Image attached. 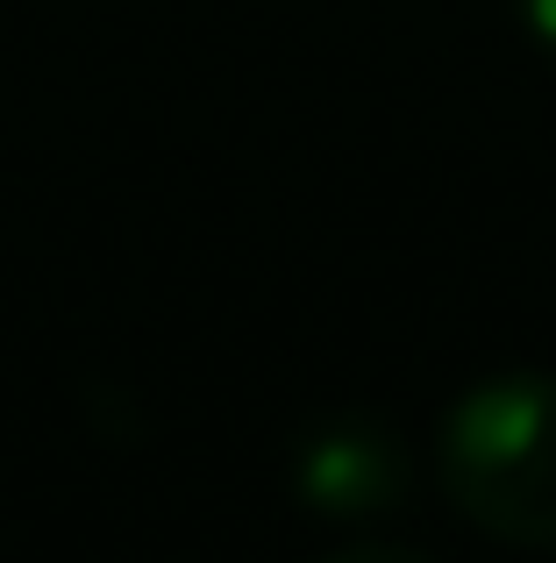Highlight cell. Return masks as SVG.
Masks as SVG:
<instances>
[{
    "mask_svg": "<svg viewBox=\"0 0 556 563\" xmlns=\"http://www.w3.org/2000/svg\"><path fill=\"white\" fill-rule=\"evenodd\" d=\"M443 485L471 528L514 550H556V378H478L443 413Z\"/></svg>",
    "mask_w": 556,
    "mask_h": 563,
    "instance_id": "1",
    "label": "cell"
},
{
    "mask_svg": "<svg viewBox=\"0 0 556 563\" xmlns=\"http://www.w3.org/2000/svg\"><path fill=\"white\" fill-rule=\"evenodd\" d=\"M407 485H414V464H407L400 435L371 413H335V421L307 428L300 450H292V493L314 514H335V521L400 507Z\"/></svg>",
    "mask_w": 556,
    "mask_h": 563,
    "instance_id": "2",
    "label": "cell"
},
{
    "mask_svg": "<svg viewBox=\"0 0 556 563\" xmlns=\"http://www.w3.org/2000/svg\"><path fill=\"white\" fill-rule=\"evenodd\" d=\"M321 563H429L421 550H400V542H349V550L321 556Z\"/></svg>",
    "mask_w": 556,
    "mask_h": 563,
    "instance_id": "3",
    "label": "cell"
},
{
    "mask_svg": "<svg viewBox=\"0 0 556 563\" xmlns=\"http://www.w3.org/2000/svg\"><path fill=\"white\" fill-rule=\"evenodd\" d=\"M521 22H529V36L556 57V0H521Z\"/></svg>",
    "mask_w": 556,
    "mask_h": 563,
    "instance_id": "4",
    "label": "cell"
}]
</instances>
